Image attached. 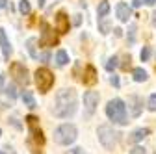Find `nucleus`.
Here are the masks:
<instances>
[{
  "label": "nucleus",
  "instance_id": "nucleus-3",
  "mask_svg": "<svg viewBox=\"0 0 156 154\" xmlns=\"http://www.w3.org/2000/svg\"><path fill=\"white\" fill-rule=\"evenodd\" d=\"M76 136H78L76 126H74V124H69V123L58 126V128L54 130V141L60 143V145H71V143H74Z\"/></svg>",
  "mask_w": 156,
  "mask_h": 154
},
{
  "label": "nucleus",
  "instance_id": "nucleus-11",
  "mask_svg": "<svg viewBox=\"0 0 156 154\" xmlns=\"http://www.w3.org/2000/svg\"><path fill=\"white\" fill-rule=\"evenodd\" d=\"M0 48H2V54L6 60H9V56H11V45H9V39H8V35H6V30L4 28H0Z\"/></svg>",
  "mask_w": 156,
  "mask_h": 154
},
{
  "label": "nucleus",
  "instance_id": "nucleus-20",
  "mask_svg": "<svg viewBox=\"0 0 156 154\" xmlns=\"http://www.w3.org/2000/svg\"><path fill=\"white\" fill-rule=\"evenodd\" d=\"M147 134H149V130L147 128H138V130H134V134H132V141H136V143H138V141H141L145 136H147Z\"/></svg>",
  "mask_w": 156,
  "mask_h": 154
},
{
  "label": "nucleus",
  "instance_id": "nucleus-28",
  "mask_svg": "<svg viewBox=\"0 0 156 154\" xmlns=\"http://www.w3.org/2000/svg\"><path fill=\"white\" fill-rule=\"evenodd\" d=\"M115 87H119V78H117V76H112V80H110Z\"/></svg>",
  "mask_w": 156,
  "mask_h": 154
},
{
  "label": "nucleus",
  "instance_id": "nucleus-21",
  "mask_svg": "<svg viewBox=\"0 0 156 154\" xmlns=\"http://www.w3.org/2000/svg\"><path fill=\"white\" fill-rule=\"evenodd\" d=\"M19 11H21L23 15H28V13L32 11V8H30V2H28V0H21V2H19Z\"/></svg>",
  "mask_w": 156,
  "mask_h": 154
},
{
  "label": "nucleus",
  "instance_id": "nucleus-1",
  "mask_svg": "<svg viewBox=\"0 0 156 154\" xmlns=\"http://www.w3.org/2000/svg\"><path fill=\"white\" fill-rule=\"evenodd\" d=\"M76 111V91L74 89H60L56 93V100L52 113L60 119H67Z\"/></svg>",
  "mask_w": 156,
  "mask_h": 154
},
{
  "label": "nucleus",
  "instance_id": "nucleus-5",
  "mask_svg": "<svg viewBox=\"0 0 156 154\" xmlns=\"http://www.w3.org/2000/svg\"><path fill=\"white\" fill-rule=\"evenodd\" d=\"M97 136H99V141L108 149V150H112L113 147H115V143H117V134L112 126H108V124H102V126H99V130H97Z\"/></svg>",
  "mask_w": 156,
  "mask_h": 154
},
{
  "label": "nucleus",
  "instance_id": "nucleus-15",
  "mask_svg": "<svg viewBox=\"0 0 156 154\" xmlns=\"http://www.w3.org/2000/svg\"><path fill=\"white\" fill-rule=\"evenodd\" d=\"M84 84H87V86H91V84H95L97 82V71H95V67L93 65H87L86 67V72H84Z\"/></svg>",
  "mask_w": 156,
  "mask_h": 154
},
{
  "label": "nucleus",
  "instance_id": "nucleus-25",
  "mask_svg": "<svg viewBox=\"0 0 156 154\" xmlns=\"http://www.w3.org/2000/svg\"><path fill=\"white\" fill-rule=\"evenodd\" d=\"M149 110L156 111V95H151V97H149Z\"/></svg>",
  "mask_w": 156,
  "mask_h": 154
},
{
  "label": "nucleus",
  "instance_id": "nucleus-2",
  "mask_svg": "<svg viewBox=\"0 0 156 154\" xmlns=\"http://www.w3.org/2000/svg\"><path fill=\"white\" fill-rule=\"evenodd\" d=\"M106 115L108 119L113 121L115 124H126L128 123V117H126V106L121 99H113L108 102L106 106Z\"/></svg>",
  "mask_w": 156,
  "mask_h": 154
},
{
  "label": "nucleus",
  "instance_id": "nucleus-32",
  "mask_svg": "<svg viewBox=\"0 0 156 154\" xmlns=\"http://www.w3.org/2000/svg\"><path fill=\"white\" fill-rule=\"evenodd\" d=\"M152 26H154V28H156V11H154V13H152Z\"/></svg>",
  "mask_w": 156,
  "mask_h": 154
},
{
  "label": "nucleus",
  "instance_id": "nucleus-10",
  "mask_svg": "<svg viewBox=\"0 0 156 154\" xmlns=\"http://www.w3.org/2000/svg\"><path fill=\"white\" fill-rule=\"evenodd\" d=\"M69 28H71V23H69L67 13L60 11V13L56 15V30L60 32V33H67V32H69Z\"/></svg>",
  "mask_w": 156,
  "mask_h": 154
},
{
  "label": "nucleus",
  "instance_id": "nucleus-17",
  "mask_svg": "<svg viewBox=\"0 0 156 154\" xmlns=\"http://www.w3.org/2000/svg\"><path fill=\"white\" fill-rule=\"evenodd\" d=\"M56 63L60 65V67H63V65L69 63V56H67L65 50H58V52H56Z\"/></svg>",
  "mask_w": 156,
  "mask_h": 154
},
{
  "label": "nucleus",
  "instance_id": "nucleus-34",
  "mask_svg": "<svg viewBox=\"0 0 156 154\" xmlns=\"http://www.w3.org/2000/svg\"><path fill=\"white\" fill-rule=\"evenodd\" d=\"M37 2H39V8H43V6H45V0H37Z\"/></svg>",
  "mask_w": 156,
  "mask_h": 154
},
{
  "label": "nucleus",
  "instance_id": "nucleus-31",
  "mask_svg": "<svg viewBox=\"0 0 156 154\" xmlns=\"http://www.w3.org/2000/svg\"><path fill=\"white\" fill-rule=\"evenodd\" d=\"M74 24H76V26L80 24V15H76V17H74Z\"/></svg>",
  "mask_w": 156,
  "mask_h": 154
},
{
  "label": "nucleus",
  "instance_id": "nucleus-14",
  "mask_svg": "<svg viewBox=\"0 0 156 154\" xmlns=\"http://www.w3.org/2000/svg\"><path fill=\"white\" fill-rule=\"evenodd\" d=\"M128 104L132 108V115H134V117H140V113H141V99L136 97V95H132V97L128 99Z\"/></svg>",
  "mask_w": 156,
  "mask_h": 154
},
{
  "label": "nucleus",
  "instance_id": "nucleus-29",
  "mask_svg": "<svg viewBox=\"0 0 156 154\" xmlns=\"http://www.w3.org/2000/svg\"><path fill=\"white\" fill-rule=\"evenodd\" d=\"M0 8H8V0H0Z\"/></svg>",
  "mask_w": 156,
  "mask_h": 154
},
{
  "label": "nucleus",
  "instance_id": "nucleus-13",
  "mask_svg": "<svg viewBox=\"0 0 156 154\" xmlns=\"http://www.w3.org/2000/svg\"><path fill=\"white\" fill-rule=\"evenodd\" d=\"M37 39L35 37H30V39L26 41V48H28V52H30V56L34 58V60H39V58H41V52L37 50Z\"/></svg>",
  "mask_w": 156,
  "mask_h": 154
},
{
  "label": "nucleus",
  "instance_id": "nucleus-22",
  "mask_svg": "<svg viewBox=\"0 0 156 154\" xmlns=\"http://www.w3.org/2000/svg\"><path fill=\"white\" fill-rule=\"evenodd\" d=\"M140 58H141V61H149V58H151V47H143Z\"/></svg>",
  "mask_w": 156,
  "mask_h": 154
},
{
  "label": "nucleus",
  "instance_id": "nucleus-12",
  "mask_svg": "<svg viewBox=\"0 0 156 154\" xmlns=\"http://www.w3.org/2000/svg\"><path fill=\"white\" fill-rule=\"evenodd\" d=\"M130 15H132V9H130L128 4H125V2H119V4H117V17H119V21L128 23V17H130Z\"/></svg>",
  "mask_w": 156,
  "mask_h": 154
},
{
  "label": "nucleus",
  "instance_id": "nucleus-36",
  "mask_svg": "<svg viewBox=\"0 0 156 154\" xmlns=\"http://www.w3.org/2000/svg\"><path fill=\"white\" fill-rule=\"evenodd\" d=\"M0 136H2V130H0Z\"/></svg>",
  "mask_w": 156,
  "mask_h": 154
},
{
  "label": "nucleus",
  "instance_id": "nucleus-35",
  "mask_svg": "<svg viewBox=\"0 0 156 154\" xmlns=\"http://www.w3.org/2000/svg\"><path fill=\"white\" fill-rule=\"evenodd\" d=\"M4 86V76H0V87Z\"/></svg>",
  "mask_w": 156,
  "mask_h": 154
},
{
  "label": "nucleus",
  "instance_id": "nucleus-24",
  "mask_svg": "<svg viewBox=\"0 0 156 154\" xmlns=\"http://www.w3.org/2000/svg\"><path fill=\"white\" fill-rule=\"evenodd\" d=\"M115 67H117V58L113 56V58H110V60H108V63H106V69H108V71H113Z\"/></svg>",
  "mask_w": 156,
  "mask_h": 154
},
{
  "label": "nucleus",
  "instance_id": "nucleus-16",
  "mask_svg": "<svg viewBox=\"0 0 156 154\" xmlns=\"http://www.w3.org/2000/svg\"><path fill=\"white\" fill-rule=\"evenodd\" d=\"M21 99H23V102H24V106H28L30 110H34L37 104H35V99H34V95L30 93V91H24L23 95H21Z\"/></svg>",
  "mask_w": 156,
  "mask_h": 154
},
{
  "label": "nucleus",
  "instance_id": "nucleus-18",
  "mask_svg": "<svg viewBox=\"0 0 156 154\" xmlns=\"http://www.w3.org/2000/svg\"><path fill=\"white\" fill-rule=\"evenodd\" d=\"M110 13V2L108 0H101V4H99V11H97V15H99V19L106 17Z\"/></svg>",
  "mask_w": 156,
  "mask_h": 154
},
{
  "label": "nucleus",
  "instance_id": "nucleus-8",
  "mask_svg": "<svg viewBox=\"0 0 156 154\" xmlns=\"http://www.w3.org/2000/svg\"><path fill=\"white\" fill-rule=\"evenodd\" d=\"M41 37H39V45H43V47H54V45H58V37L54 35V32L50 30V26L47 24V23H43L41 24Z\"/></svg>",
  "mask_w": 156,
  "mask_h": 154
},
{
  "label": "nucleus",
  "instance_id": "nucleus-27",
  "mask_svg": "<svg viewBox=\"0 0 156 154\" xmlns=\"http://www.w3.org/2000/svg\"><path fill=\"white\" fill-rule=\"evenodd\" d=\"M130 154H147V152H145L143 147H134V149L130 150Z\"/></svg>",
  "mask_w": 156,
  "mask_h": 154
},
{
  "label": "nucleus",
  "instance_id": "nucleus-9",
  "mask_svg": "<svg viewBox=\"0 0 156 154\" xmlns=\"http://www.w3.org/2000/svg\"><path fill=\"white\" fill-rule=\"evenodd\" d=\"M97 104H99V93L97 91H86L84 93V106L87 110V115H91L95 111Z\"/></svg>",
  "mask_w": 156,
  "mask_h": 154
},
{
  "label": "nucleus",
  "instance_id": "nucleus-26",
  "mask_svg": "<svg viewBox=\"0 0 156 154\" xmlns=\"http://www.w3.org/2000/svg\"><path fill=\"white\" fill-rule=\"evenodd\" d=\"M128 39H130V43H134V39H136V24H130V32H128Z\"/></svg>",
  "mask_w": 156,
  "mask_h": 154
},
{
  "label": "nucleus",
  "instance_id": "nucleus-33",
  "mask_svg": "<svg viewBox=\"0 0 156 154\" xmlns=\"http://www.w3.org/2000/svg\"><path fill=\"white\" fill-rule=\"evenodd\" d=\"M143 2H145V4H149V6H152V4L156 2V0H143Z\"/></svg>",
  "mask_w": 156,
  "mask_h": 154
},
{
  "label": "nucleus",
  "instance_id": "nucleus-7",
  "mask_svg": "<svg viewBox=\"0 0 156 154\" xmlns=\"http://www.w3.org/2000/svg\"><path fill=\"white\" fill-rule=\"evenodd\" d=\"M26 124L30 128V141H35L37 145H43L45 138H43V132L37 128V117H35V115H28V117H26Z\"/></svg>",
  "mask_w": 156,
  "mask_h": 154
},
{
  "label": "nucleus",
  "instance_id": "nucleus-4",
  "mask_svg": "<svg viewBox=\"0 0 156 154\" xmlns=\"http://www.w3.org/2000/svg\"><path fill=\"white\" fill-rule=\"evenodd\" d=\"M35 86H37L39 93H48L54 86V74L47 67H39L35 71Z\"/></svg>",
  "mask_w": 156,
  "mask_h": 154
},
{
  "label": "nucleus",
  "instance_id": "nucleus-37",
  "mask_svg": "<svg viewBox=\"0 0 156 154\" xmlns=\"http://www.w3.org/2000/svg\"><path fill=\"white\" fill-rule=\"evenodd\" d=\"M0 154H4V152H2V150H0Z\"/></svg>",
  "mask_w": 156,
  "mask_h": 154
},
{
  "label": "nucleus",
  "instance_id": "nucleus-23",
  "mask_svg": "<svg viewBox=\"0 0 156 154\" xmlns=\"http://www.w3.org/2000/svg\"><path fill=\"white\" fill-rule=\"evenodd\" d=\"M6 95H8L9 99H15V97H17V89H15V86H13V84H9V86L6 87Z\"/></svg>",
  "mask_w": 156,
  "mask_h": 154
},
{
  "label": "nucleus",
  "instance_id": "nucleus-30",
  "mask_svg": "<svg viewBox=\"0 0 156 154\" xmlns=\"http://www.w3.org/2000/svg\"><path fill=\"white\" fill-rule=\"evenodd\" d=\"M73 154H84V150H82V149H74Z\"/></svg>",
  "mask_w": 156,
  "mask_h": 154
},
{
  "label": "nucleus",
  "instance_id": "nucleus-19",
  "mask_svg": "<svg viewBox=\"0 0 156 154\" xmlns=\"http://www.w3.org/2000/svg\"><path fill=\"white\" fill-rule=\"evenodd\" d=\"M132 74H134V80H136V82H145V80H147V72H145L141 67H136V69L132 71Z\"/></svg>",
  "mask_w": 156,
  "mask_h": 154
},
{
  "label": "nucleus",
  "instance_id": "nucleus-6",
  "mask_svg": "<svg viewBox=\"0 0 156 154\" xmlns=\"http://www.w3.org/2000/svg\"><path fill=\"white\" fill-rule=\"evenodd\" d=\"M9 72H11V76L15 78L17 84H21V86H28V84H30L28 69H26L21 61H13V63L9 65Z\"/></svg>",
  "mask_w": 156,
  "mask_h": 154
}]
</instances>
